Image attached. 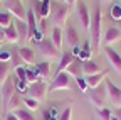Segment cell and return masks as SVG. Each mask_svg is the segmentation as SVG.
Segmentation results:
<instances>
[{
    "label": "cell",
    "instance_id": "obj_46",
    "mask_svg": "<svg viewBox=\"0 0 121 120\" xmlns=\"http://www.w3.org/2000/svg\"><path fill=\"white\" fill-rule=\"evenodd\" d=\"M116 27H118V29H119V31H121V20L118 22V25H116Z\"/></svg>",
    "mask_w": 121,
    "mask_h": 120
},
{
    "label": "cell",
    "instance_id": "obj_4",
    "mask_svg": "<svg viewBox=\"0 0 121 120\" xmlns=\"http://www.w3.org/2000/svg\"><path fill=\"white\" fill-rule=\"evenodd\" d=\"M39 51H40V54L45 58V59H59L60 58V49H57L54 44H52V41L51 39H42L39 44Z\"/></svg>",
    "mask_w": 121,
    "mask_h": 120
},
{
    "label": "cell",
    "instance_id": "obj_32",
    "mask_svg": "<svg viewBox=\"0 0 121 120\" xmlns=\"http://www.w3.org/2000/svg\"><path fill=\"white\" fill-rule=\"evenodd\" d=\"M13 85H15V90H19L20 93H25V91H27V88H29V86H27L29 83H27L25 80H19V78H17V80H13Z\"/></svg>",
    "mask_w": 121,
    "mask_h": 120
},
{
    "label": "cell",
    "instance_id": "obj_19",
    "mask_svg": "<svg viewBox=\"0 0 121 120\" xmlns=\"http://www.w3.org/2000/svg\"><path fill=\"white\" fill-rule=\"evenodd\" d=\"M76 56L72 54V53H69V51H66L62 56H60V63H59V66H57V73H62L64 69H67V66L72 63V59H74Z\"/></svg>",
    "mask_w": 121,
    "mask_h": 120
},
{
    "label": "cell",
    "instance_id": "obj_47",
    "mask_svg": "<svg viewBox=\"0 0 121 120\" xmlns=\"http://www.w3.org/2000/svg\"><path fill=\"white\" fill-rule=\"evenodd\" d=\"M111 120H118V118H116V117H111Z\"/></svg>",
    "mask_w": 121,
    "mask_h": 120
},
{
    "label": "cell",
    "instance_id": "obj_28",
    "mask_svg": "<svg viewBox=\"0 0 121 120\" xmlns=\"http://www.w3.org/2000/svg\"><path fill=\"white\" fill-rule=\"evenodd\" d=\"M12 22H13V19H12V14L10 12H0V27H2V29H5Z\"/></svg>",
    "mask_w": 121,
    "mask_h": 120
},
{
    "label": "cell",
    "instance_id": "obj_35",
    "mask_svg": "<svg viewBox=\"0 0 121 120\" xmlns=\"http://www.w3.org/2000/svg\"><path fill=\"white\" fill-rule=\"evenodd\" d=\"M71 115H72V107H66L59 113V120H71Z\"/></svg>",
    "mask_w": 121,
    "mask_h": 120
},
{
    "label": "cell",
    "instance_id": "obj_36",
    "mask_svg": "<svg viewBox=\"0 0 121 120\" xmlns=\"http://www.w3.org/2000/svg\"><path fill=\"white\" fill-rule=\"evenodd\" d=\"M12 59H13V68H19V66H22V58L19 56V51L15 49V51H12Z\"/></svg>",
    "mask_w": 121,
    "mask_h": 120
},
{
    "label": "cell",
    "instance_id": "obj_11",
    "mask_svg": "<svg viewBox=\"0 0 121 120\" xmlns=\"http://www.w3.org/2000/svg\"><path fill=\"white\" fill-rule=\"evenodd\" d=\"M104 53H106V56H108V61L111 63V66L116 71L121 73V56H119V53L114 51L111 46H104Z\"/></svg>",
    "mask_w": 121,
    "mask_h": 120
},
{
    "label": "cell",
    "instance_id": "obj_3",
    "mask_svg": "<svg viewBox=\"0 0 121 120\" xmlns=\"http://www.w3.org/2000/svg\"><path fill=\"white\" fill-rule=\"evenodd\" d=\"M86 93H87V98L91 100V103H93L94 107H98V108H103L104 107L106 98H108V90H106L104 81L101 85H98L96 88H89Z\"/></svg>",
    "mask_w": 121,
    "mask_h": 120
},
{
    "label": "cell",
    "instance_id": "obj_12",
    "mask_svg": "<svg viewBox=\"0 0 121 120\" xmlns=\"http://www.w3.org/2000/svg\"><path fill=\"white\" fill-rule=\"evenodd\" d=\"M25 22H27V29H29V41H32L35 32L39 31V27H37V19L34 15V10L30 9L27 10V15H25Z\"/></svg>",
    "mask_w": 121,
    "mask_h": 120
},
{
    "label": "cell",
    "instance_id": "obj_50",
    "mask_svg": "<svg viewBox=\"0 0 121 120\" xmlns=\"http://www.w3.org/2000/svg\"><path fill=\"white\" fill-rule=\"evenodd\" d=\"M2 2H4V0H0V4H2Z\"/></svg>",
    "mask_w": 121,
    "mask_h": 120
},
{
    "label": "cell",
    "instance_id": "obj_40",
    "mask_svg": "<svg viewBox=\"0 0 121 120\" xmlns=\"http://www.w3.org/2000/svg\"><path fill=\"white\" fill-rule=\"evenodd\" d=\"M42 39H44V32H40V31H37V32H35V36H34V39H32V41H34V42H35V44H39V42H40V41H42Z\"/></svg>",
    "mask_w": 121,
    "mask_h": 120
},
{
    "label": "cell",
    "instance_id": "obj_27",
    "mask_svg": "<svg viewBox=\"0 0 121 120\" xmlns=\"http://www.w3.org/2000/svg\"><path fill=\"white\" fill-rule=\"evenodd\" d=\"M91 51H93V46H91V41H86L82 44V53L79 54V59H82V61H86V59L91 58Z\"/></svg>",
    "mask_w": 121,
    "mask_h": 120
},
{
    "label": "cell",
    "instance_id": "obj_9",
    "mask_svg": "<svg viewBox=\"0 0 121 120\" xmlns=\"http://www.w3.org/2000/svg\"><path fill=\"white\" fill-rule=\"evenodd\" d=\"M104 85L108 90V98L111 100V103L114 107H121V88L114 86V83L109 80H104Z\"/></svg>",
    "mask_w": 121,
    "mask_h": 120
},
{
    "label": "cell",
    "instance_id": "obj_8",
    "mask_svg": "<svg viewBox=\"0 0 121 120\" xmlns=\"http://www.w3.org/2000/svg\"><path fill=\"white\" fill-rule=\"evenodd\" d=\"M4 5L9 9V12L12 15H15V19L25 20L27 12H25L24 5H22V0H4Z\"/></svg>",
    "mask_w": 121,
    "mask_h": 120
},
{
    "label": "cell",
    "instance_id": "obj_13",
    "mask_svg": "<svg viewBox=\"0 0 121 120\" xmlns=\"http://www.w3.org/2000/svg\"><path fill=\"white\" fill-rule=\"evenodd\" d=\"M15 24V29H17V34H19V42L24 44L29 41V29H27V22L25 20H20V19H15L13 20Z\"/></svg>",
    "mask_w": 121,
    "mask_h": 120
},
{
    "label": "cell",
    "instance_id": "obj_33",
    "mask_svg": "<svg viewBox=\"0 0 121 120\" xmlns=\"http://www.w3.org/2000/svg\"><path fill=\"white\" fill-rule=\"evenodd\" d=\"M20 101H22L20 95H17V93H15V95L12 96L10 103H9V110H17V108H19V105H20Z\"/></svg>",
    "mask_w": 121,
    "mask_h": 120
},
{
    "label": "cell",
    "instance_id": "obj_43",
    "mask_svg": "<svg viewBox=\"0 0 121 120\" xmlns=\"http://www.w3.org/2000/svg\"><path fill=\"white\" fill-rule=\"evenodd\" d=\"M4 39H5V34H4V29H2V27H0V42H2Z\"/></svg>",
    "mask_w": 121,
    "mask_h": 120
},
{
    "label": "cell",
    "instance_id": "obj_17",
    "mask_svg": "<svg viewBox=\"0 0 121 120\" xmlns=\"http://www.w3.org/2000/svg\"><path fill=\"white\" fill-rule=\"evenodd\" d=\"M82 71H84V76H89V74L101 73L103 69H101L99 64H96L94 61H91V59H86V61H82Z\"/></svg>",
    "mask_w": 121,
    "mask_h": 120
},
{
    "label": "cell",
    "instance_id": "obj_23",
    "mask_svg": "<svg viewBox=\"0 0 121 120\" xmlns=\"http://www.w3.org/2000/svg\"><path fill=\"white\" fill-rule=\"evenodd\" d=\"M13 115L17 117L19 120H35L34 118V115L30 113V110L29 108H17V110H13Z\"/></svg>",
    "mask_w": 121,
    "mask_h": 120
},
{
    "label": "cell",
    "instance_id": "obj_25",
    "mask_svg": "<svg viewBox=\"0 0 121 120\" xmlns=\"http://www.w3.org/2000/svg\"><path fill=\"white\" fill-rule=\"evenodd\" d=\"M10 63H2L0 61V86L5 83V80L10 76Z\"/></svg>",
    "mask_w": 121,
    "mask_h": 120
},
{
    "label": "cell",
    "instance_id": "obj_39",
    "mask_svg": "<svg viewBox=\"0 0 121 120\" xmlns=\"http://www.w3.org/2000/svg\"><path fill=\"white\" fill-rule=\"evenodd\" d=\"M25 68L24 66H19V68H15V76H17L19 80H25Z\"/></svg>",
    "mask_w": 121,
    "mask_h": 120
},
{
    "label": "cell",
    "instance_id": "obj_22",
    "mask_svg": "<svg viewBox=\"0 0 121 120\" xmlns=\"http://www.w3.org/2000/svg\"><path fill=\"white\" fill-rule=\"evenodd\" d=\"M52 44L57 48V49H60L62 48V29L60 27H54L52 29Z\"/></svg>",
    "mask_w": 121,
    "mask_h": 120
},
{
    "label": "cell",
    "instance_id": "obj_16",
    "mask_svg": "<svg viewBox=\"0 0 121 120\" xmlns=\"http://www.w3.org/2000/svg\"><path fill=\"white\" fill-rule=\"evenodd\" d=\"M106 76H108V71L103 69L101 73L89 74V76H84V78H86V83H87V86H89V88H96L98 85H101V83L106 80Z\"/></svg>",
    "mask_w": 121,
    "mask_h": 120
},
{
    "label": "cell",
    "instance_id": "obj_18",
    "mask_svg": "<svg viewBox=\"0 0 121 120\" xmlns=\"http://www.w3.org/2000/svg\"><path fill=\"white\" fill-rule=\"evenodd\" d=\"M4 34H5V39H7L9 42H12V44L19 42V34H17V29H15V24H13V22L4 29Z\"/></svg>",
    "mask_w": 121,
    "mask_h": 120
},
{
    "label": "cell",
    "instance_id": "obj_51",
    "mask_svg": "<svg viewBox=\"0 0 121 120\" xmlns=\"http://www.w3.org/2000/svg\"><path fill=\"white\" fill-rule=\"evenodd\" d=\"M40 2H42V0H40Z\"/></svg>",
    "mask_w": 121,
    "mask_h": 120
},
{
    "label": "cell",
    "instance_id": "obj_6",
    "mask_svg": "<svg viewBox=\"0 0 121 120\" xmlns=\"http://www.w3.org/2000/svg\"><path fill=\"white\" fill-rule=\"evenodd\" d=\"M57 90H71V80H69V73L62 71L57 73L54 80L49 85V91H57Z\"/></svg>",
    "mask_w": 121,
    "mask_h": 120
},
{
    "label": "cell",
    "instance_id": "obj_49",
    "mask_svg": "<svg viewBox=\"0 0 121 120\" xmlns=\"http://www.w3.org/2000/svg\"><path fill=\"white\" fill-rule=\"evenodd\" d=\"M0 51H2V44H0Z\"/></svg>",
    "mask_w": 121,
    "mask_h": 120
},
{
    "label": "cell",
    "instance_id": "obj_14",
    "mask_svg": "<svg viewBox=\"0 0 121 120\" xmlns=\"http://www.w3.org/2000/svg\"><path fill=\"white\" fill-rule=\"evenodd\" d=\"M67 73L71 74V76H74V78H81V76H84V71H82V59L74 58L72 63L67 66Z\"/></svg>",
    "mask_w": 121,
    "mask_h": 120
},
{
    "label": "cell",
    "instance_id": "obj_44",
    "mask_svg": "<svg viewBox=\"0 0 121 120\" xmlns=\"http://www.w3.org/2000/svg\"><path fill=\"white\" fill-rule=\"evenodd\" d=\"M76 2H78V0H66V4H67L69 7H71V5H74Z\"/></svg>",
    "mask_w": 121,
    "mask_h": 120
},
{
    "label": "cell",
    "instance_id": "obj_41",
    "mask_svg": "<svg viewBox=\"0 0 121 120\" xmlns=\"http://www.w3.org/2000/svg\"><path fill=\"white\" fill-rule=\"evenodd\" d=\"M49 117H51V118H59V112H57L56 107H52V108L49 110Z\"/></svg>",
    "mask_w": 121,
    "mask_h": 120
},
{
    "label": "cell",
    "instance_id": "obj_29",
    "mask_svg": "<svg viewBox=\"0 0 121 120\" xmlns=\"http://www.w3.org/2000/svg\"><path fill=\"white\" fill-rule=\"evenodd\" d=\"M51 7H52V0H42V5H40L42 19H45V17L51 15Z\"/></svg>",
    "mask_w": 121,
    "mask_h": 120
},
{
    "label": "cell",
    "instance_id": "obj_20",
    "mask_svg": "<svg viewBox=\"0 0 121 120\" xmlns=\"http://www.w3.org/2000/svg\"><path fill=\"white\" fill-rule=\"evenodd\" d=\"M17 51H19V56L22 58V61H24L25 64H34L35 56H34V51L30 49V48H20V49H17Z\"/></svg>",
    "mask_w": 121,
    "mask_h": 120
},
{
    "label": "cell",
    "instance_id": "obj_24",
    "mask_svg": "<svg viewBox=\"0 0 121 120\" xmlns=\"http://www.w3.org/2000/svg\"><path fill=\"white\" fill-rule=\"evenodd\" d=\"M35 69L39 71V76L49 78V74H51V64H49V61H44V63L35 64Z\"/></svg>",
    "mask_w": 121,
    "mask_h": 120
},
{
    "label": "cell",
    "instance_id": "obj_5",
    "mask_svg": "<svg viewBox=\"0 0 121 120\" xmlns=\"http://www.w3.org/2000/svg\"><path fill=\"white\" fill-rule=\"evenodd\" d=\"M13 95H15V85H13V80L9 76L5 80V83L2 85V108H4V113L9 112V103H10Z\"/></svg>",
    "mask_w": 121,
    "mask_h": 120
},
{
    "label": "cell",
    "instance_id": "obj_21",
    "mask_svg": "<svg viewBox=\"0 0 121 120\" xmlns=\"http://www.w3.org/2000/svg\"><path fill=\"white\" fill-rule=\"evenodd\" d=\"M66 37H67V42H69V46L76 48L78 46V42H79V36H78V31L71 25L67 27V31H66Z\"/></svg>",
    "mask_w": 121,
    "mask_h": 120
},
{
    "label": "cell",
    "instance_id": "obj_10",
    "mask_svg": "<svg viewBox=\"0 0 121 120\" xmlns=\"http://www.w3.org/2000/svg\"><path fill=\"white\" fill-rule=\"evenodd\" d=\"M78 17H79V22H81V25L86 29H89V25H91V15H89V10H87V5L82 2V0H78Z\"/></svg>",
    "mask_w": 121,
    "mask_h": 120
},
{
    "label": "cell",
    "instance_id": "obj_30",
    "mask_svg": "<svg viewBox=\"0 0 121 120\" xmlns=\"http://www.w3.org/2000/svg\"><path fill=\"white\" fill-rule=\"evenodd\" d=\"M22 101H24V105H25L29 110H35V108H39V103H40V101H37V100H34V98H30V96H24Z\"/></svg>",
    "mask_w": 121,
    "mask_h": 120
},
{
    "label": "cell",
    "instance_id": "obj_15",
    "mask_svg": "<svg viewBox=\"0 0 121 120\" xmlns=\"http://www.w3.org/2000/svg\"><path fill=\"white\" fill-rule=\"evenodd\" d=\"M121 39V31L116 27V25H113V27H109L108 31L104 32V46H109V44H113V42H118Z\"/></svg>",
    "mask_w": 121,
    "mask_h": 120
},
{
    "label": "cell",
    "instance_id": "obj_26",
    "mask_svg": "<svg viewBox=\"0 0 121 120\" xmlns=\"http://www.w3.org/2000/svg\"><path fill=\"white\" fill-rule=\"evenodd\" d=\"M25 81H27L29 85L39 81V71H37L35 68H34V69H27V71H25Z\"/></svg>",
    "mask_w": 121,
    "mask_h": 120
},
{
    "label": "cell",
    "instance_id": "obj_2",
    "mask_svg": "<svg viewBox=\"0 0 121 120\" xmlns=\"http://www.w3.org/2000/svg\"><path fill=\"white\" fill-rule=\"evenodd\" d=\"M49 17H51L54 27L62 29L66 25V22H67V17H69V5L66 2H52Z\"/></svg>",
    "mask_w": 121,
    "mask_h": 120
},
{
    "label": "cell",
    "instance_id": "obj_37",
    "mask_svg": "<svg viewBox=\"0 0 121 120\" xmlns=\"http://www.w3.org/2000/svg\"><path fill=\"white\" fill-rule=\"evenodd\" d=\"M76 81H78V86H79V90H81L82 93H86L87 90H89V86H87V83H86V78H84V76L76 78Z\"/></svg>",
    "mask_w": 121,
    "mask_h": 120
},
{
    "label": "cell",
    "instance_id": "obj_31",
    "mask_svg": "<svg viewBox=\"0 0 121 120\" xmlns=\"http://www.w3.org/2000/svg\"><path fill=\"white\" fill-rule=\"evenodd\" d=\"M109 15L114 22H119L121 20V5H113L109 10Z\"/></svg>",
    "mask_w": 121,
    "mask_h": 120
},
{
    "label": "cell",
    "instance_id": "obj_45",
    "mask_svg": "<svg viewBox=\"0 0 121 120\" xmlns=\"http://www.w3.org/2000/svg\"><path fill=\"white\" fill-rule=\"evenodd\" d=\"M114 117H116V118H118V120H121V110H118V112H116V115H114Z\"/></svg>",
    "mask_w": 121,
    "mask_h": 120
},
{
    "label": "cell",
    "instance_id": "obj_42",
    "mask_svg": "<svg viewBox=\"0 0 121 120\" xmlns=\"http://www.w3.org/2000/svg\"><path fill=\"white\" fill-rule=\"evenodd\" d=\"M5 120H19V118L13 115V112H7L5 113Z\"/></svg>",
    "mask_w": 121,
    "mask_h": 120
},
{
    "label": "cell",
    "instance_id": "obj_38",
    "mask_svg": "<svg viewBox=\"0 0 121 120\" xmlns=\"http://www.w3.org/2000/svg\"><path fill=\"white\" fill-rule=\"evenodd\" d=\"M10 59H12L10 51H0V61L2 63H10Z\"/></svg>",
    "mask_w": 121,
    "mask_h": 120
},
{
    "label": "cell",
    "instance_id": "obj_7",
    "mask_svg": "<svg viewBox=\"0 0 121 120\" xmlns=\"http://www.w3.org/2000/svg\"><path fill=\"white\" fill-rule=\"evenodd\" d=\"M47 91H49L47 83H44V81H35V83H32V85L27 88V96L34 98V100H37V101H42Z\"/></svg>",
    "mask_w": 121,
    "mask_h": 120
},
{
    "label": "cell",
    "instance_id": "obj_1",
    "mask_svg": "<svg viewBox=\"0 0 121 120\" xmlns=\"http://www.w3.org/2000/svg\"><path fill=\"white\" fill-rule=\"evenodd\" d=\"M101 27H103V10H101V5H96L93 15H91V25H89L91 46L94 51L99 49V44H101Z\"/></svg>",
    "mask_w": 121,
    "mask_h": 120
},
{
    "label": "cell",
    "instance_id": "obj_34",
    "mask_svg": "<svg viewBox=\"0 0 121 120\" xmlns=\"http://www.w3.org/2000/svg\"><path fill=\"white\" fill-rule=\"evenodd\" d=\"M98 115H99L101 120H111V117H113V113L109 112V108H106V107L98 108Z\"/></svg>",
    "mask_w": 121,
    "mask_h": 120
},
{
    "label": "cell",
    "instance_id": "obj_48",
    "mask_svg": "<svg viewBox=\"0 0 121 120\" xmlns=\"http://www.w3.org/2000/svg\"><path fill=\"white\" fill-rule=\"evenodd\" d=\"M103 2H111V0H103Z\"/></svg>",
    "mask_w": 121,
    "mask_h": 120
}]
</instances>
